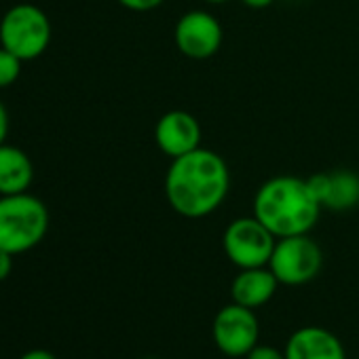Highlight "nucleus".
Instances as JSON below:
<instances>
[{
	"label": "nucleus",
	"instance_id": "1",
	"mask_svg": "<svg viewBox=\"0 0 359 359\" xmlns=\"http://www.w3.org/2000/svg\"><path fill=\"white\" fill-rule=\"evenodd\" d=\"M165 197L169 208L191 220L214 214L226 199L231 173L226 161L208 148L171 158L165 173Z\"/></svg>",
	"mask_w": 359,
	"mask_h": 359
},
{
	"label": "nucleus",
	"instance_id": "2",
	"mask_svg": "<svg viewBox=\"0 0 359 359\" xmlns=\"http://www.w3.org/2000/svg\"><path fill=\"white\" fill-rule=\"evenodd\" d=\"M321 203L309 180L271 177L254 197V216L277 237L309 235L321 214Z\"/></svg>",
	"mask_w": 359,
	"mask_h": 359
},
{
	"label": "nucleus",
	"instance_id": "3",
	"mask_svg": "<svg viewBox=\"0 0 359 359\" xmlns=\"http://www.w3.org/2000/svg\"><path fill=\"white\" fill-rule=\"evenodd\" d=\"M49 231L47 205L30 195H0V250L13 256L34 250Z\"/></svg>",
	"mask_w": 359,
	"mask_h": 359
},
{
	"label": "nucleus",
	"instance_id": "4",
	"mask_svg": "<svg viewBox=\"0 0 359 359\" xmlns=\"http://www.w3.org/2000/svg\"><path fill=\"white\" fill-rule=\"evenodd\" d=\"M53 28L47 13L34 5H13L0 20V47L24 62L39 60L51 43Z\"/></svg>",
	"mask_w": 359,
	"mask_h": 359
},
{
	"label": "nucleus",
	"instance_id": "5",
	"mask_svg": "<svg viewBox=\"0 0 359 359\" xmlns=\"http://www.w3.org/2000/svg\"><path fill=\"white\" fill-rule=\"evenodd\" d=\"M323 266V252L309 235L281 237L275 243L269 269L279 285H304L313 281Z\"/></svg>",
	"mask_w": 359,
	"mask_h": 359
},
{
	"label": "nucleus",
	"instance_id": "6",
	"mask_svg": "<svg viewBox=\"0 0 359 359\" xmlns=\"http://www.w3.org/2000/svg\"><path fill=\"white\" fill-rule=\"evenodd\" d=\"M275 243L277 237L256 216L233 220L222 237L224 254L237 269L269 266Z\"/></svg>",
	"mask_w": 359,
	"mask_h": 359
},
{
	"label": "nucleus",
	"instance_id": "7",
	"mask_svg": "<svg viewBox=\"0 0 359 359\" xmlns=\"http://www.w3.org/2000/svg\"><path fill=\"white\" fill-rule=\"evenodd\" d=\"M216 346L229 357H245L260 338V323L254 309L231 302L222 306L212 325Z\"/></svg>",
	"mask_w": 359,
	"mask_h": 359
},
{
	"label": "nucleus",
	"instance_id": "8",
	"mask_svg": "<svg viewBox=\"0 0 359 359\" xmlns=\"http://www.w3.org/2000/svg\"><path fill=\"white\" fill-rule=\"evenodd\" d=\"M175 47L189 60H210L214 57L224 39L220 22L208 11H189L175 24Z\"/></svg>",
	"mask_w": 359,
	"mask_h": 359
},
{
	"label": "nucleus",
	"instance_id": "9",
	"mask_svg": "<svg viewBox=\"0 0 359 359\" xmlns=\"http://www.w3.org/2000/svg\"><path fill=\"white\" fill-rule=\"evenodd\" d=\"M154 142L165 156L177 158L199 148L201 125L187 110H169L156 121Z\"/></svg>",
	"mask_w": 359,
	"mask_h": 359
},
{
	"label": "nucleus",
	"instance_id": "10",
	"mask_svg": "<svg viewBox=\"0 0 359 359\" xmlns=\"http://www.w3.org/2000/svg\"><path fill=\"white\" fill-rule=\"evenodd\" d=\"M285 359H346V353L334 332L319 325H306L287 338Z\"/></svg>",
	"mask_w": 359,
	"mask_h": 359
},
{
	"label": "nucleus",
	"instance_id": "11",
	"mask_svg": "<svg viewBox=\"0 0 359 359\" xmlns=\"http://www.w3.org/2000/svg\"><path fill=\"white\" fill-rule=\"evenodd\" d=\"M309 182L325 210H351L359 203V175L346 169L317 173L309 177Z\"/></svg>",
	"mask_w": 359,
	"mask_h": 359
},
{
	"label": "nucleus",
	"instance_id": "12",
	"mask_svg": "<svg viewBox=\"0 0 359 359\" xmlns=\"http://www.w3.org/2000/svg\"><path fill=\"white\" fill-rule=\"evenodd\" d=\"M277 285L279 281L269 266L239 269L237 277L231 283V298L241 306L258 309L275 296Z\"/></svg>",
	"mask_w": 359,
	"mask_h": 359
},
{
	"label": "nucleus",
	"instance_id": "13",
	"mask_svg": "<svg viewBox=\"0 0 359 359\" xmlns=\"http://www.w3.org/2000/svg\"><path fill=\"white\" fill-rule=\"evenodd\" d=\"M34 180V165L30 156L11 144H0V195L28 193Z\"/></svg>",
	"mask_w": 359,
	"mask_h": 359
},
{
	"label": "nucleus",
	"instance_id": "14",
	"mask_svg": "<svg viewBox=\"0 0 359 359\" xmlns=\"http://www.w3.org/2000/svg\"><path fill=\"white\" fill-rule=\"evenodd\" d=\"M22 64L24 60H20L15 53L7 51L5 47H0V89L11 87L20 79Z\"/></svg>",
	"mask_w": 359,
	"mask_h": 359
},
{
	"label": "nucleus",
	"instance_id": "15",
	"mask_svg": "<svg viewBox=\"0 0 359 359\" xmlns=\"http://www.w3.org/2000/svg\"><path fill=\"white\" fill-rule=\"evenodd\" d=\"M245 359H285V351H279V348L269 346V344H256L245 355Z\"/></svg>",
	"mask_w": 359,
	"mask_h": 359
},
{
	"label": "nucleus",
	"instance_id": "16",
	"mask_svg": "<svg viewBox=\"0 0 359 359\" xmlns=\"http://www.w3.org/2000/svg\"><path fill=\"white\" fill-rule=\"evenodd\" d=\"M116 3L129 11H135V13H146V11H152L156 7H161L165 0H116Z\"/></svg>",
	"mask_w": 359,
	"mask_h": 359
},
{
	"label": "nucleus",
	"instance_id": "17",
	"mask_svg": "<svg viewBox=\"0 0 359 359\" xmlns=\"http://www.w3.org/2000/svg\"><path fill=\"white\" fill-rule=\"evenodd\" d=\"M13 271V254L0 250V281H5Z\"/></svg>",
	"mask_w": 359,
	"mask_h": 359
},
{
	"label": "nucleus",
	"instance_id": "18",
	"mask_svg": "<svg viewBox=\"0 0 359 359\" xmlns=\"http://www.w3.org/2000/svg\"><path fill=\"white\" fill-rule=\"evenodd\" d=\"M7 135H9V112L5 104L0 102V144L7 142Z\"/></svg>",
	"mask_w": 359,
	"mask_h": 359
},
{
	"label": "nucleus",
	"instance_id": "19",
	"mask_svg": "<svg viewBox=\"0 0 359 359\" xmlns=\"http://www.w3.org/2000/svg\"><path fill=\"white\" fill-rule=\"evenodd\" d=\"M20 359H57L51 351H45V348H32L28 353H24Z\"/></svg>",
	"mask_w": 359,
	"mask_h": 359
},
{
	"label": "nucleus",
	"instance_id": "20",
	"mask_svg": "<svg viewBox=\"0 0 359 359\" xmlns=\"http://www.w3.org/2000/svg\"><path fill=\"white\" fill-rule=\"evenodd\" d=\"M241 3L250 9H266L275 3V0H241Z\"/></svg>",
	"mask_w": 359,
	"mask_h": 359
},
{
	"label": "nucleus",
	"instance_id": "21",
	"mask_svg": "<svg viewBox=\"0 0 359 359\" xmlns=\"http://www.w3.org/2000/svg\"><path fill=\"white\" fill-rule=\"evenodd\" d=\"M210 5H222V3H229V0H205Z\"/></svg>",
	"mask_w": 359,
	"mask_h": 359
}]
</instances>
